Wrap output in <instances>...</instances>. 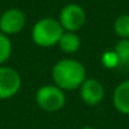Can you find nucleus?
<instances>
[{
	"label": "nucleus",
	"instance_id": "obj_1",
	"mask_svg": "<svg viewBox=\"0 0 129 129\" xmlns=\"http://www.w3.org/2000/svg\"><path fill=\"white\" fill-rule=\"evenodd\" d=\"M52 79L54 85L63 91L77 90L86 80V69L77 59L63 58L54 63Z\"/></svg>",
	"mask_w": 129,
	"mask_h": 129
},
{
	"label": "nucleus",
	"instance_id": "obj_2",
	"mask_svg": "<svg viewBox=\"0 0 129 129\" xmlns=\"http://www.w3.org/2000/svg\"><path fill=\"white\" fill-rule=\"evenodd\" d=\"M64 33L61 23L53 18L39 19L32 29V39L39 47H52L58 44L62 34Z\"/></svg>",
	"mask_w": 129,
	"mask_h": 129
},
{
	"label": "nucleus",
	"instance_id": "obj_3",
	"mask_svg": "<svg viewBox=\"0 0 129 129\" xmlns=\"http://www.w3.org/2000/svg\"><path fill=\"white\" fill-rule=\"evenodd\" d=\"M36 103L42 110L47 113H56L64 106L66 96L64 91L56 85H44L37 90Z\"/></svg>",
	"mask_w": 129,
	"mask_h": 129
},
{
	"label": "nucleus",
	"instance_id": "obj_4",
	"mask_svg": "<svg viewBox=\"0 0 129 129\" xmlns=\"http://www.w3.org/2000/svg\"><path fill=\"white\" fill-rule=\"evenodd\" d=\"M86 20L85 10L77 4H67L64 5L59 13V23L64 32L76 33L82 28Z\"/></svg>",
	"mask_w": 129,
	"mask_h": 129
},
{
	"label": "nucleus",
	"instance_id": "obj_5",
	"mask_svg": "<svg viewBox=\"0 0 129 129\" xmlns=\"http://www.w3.org/2000/svg\"><path fill=\"white\" fill-rule=\"evenodd\" d=\"M22 86V77L17 70L0 66V100L13 98Z\"/></svg>",
	"mask_w": 129,
	"mask_h": 129
},
{
	"label": "nucleus",
	"instance_id": "obj_6",
	"mask_svg": "<svg viewBox=\"0 0 129 129\" xmlns=\"http://www.w3.org/2000/svg\"><path fill=\"white\" fill-rule=\"evenodd\" d=\"M25 25V15L20 9L12 8L5 10L0 17V33L13 36L23 30Z\"/></svg>",
	"mask_w": 129,
	"mask_h": 129
},
{
	"label": "nucleus",
	"instance_id": "obj_7",
	"mask_svg": "<svg viewBox=\"0 0 129 129\" xmlns=\"http://www.w3.org/2000/svg\"><path fill=\"white\" fill-rule=\"evenodd\" d=\"M79 90L81 100L90 106L100 104L105 95L104 86L98 79H86Z\"/></svg>",
	"mask_w": 129,
	"mask_h": 129
},
{
	"label": "nucleus",
	"instance_id": "obj_8",
	"mask_svg": "<svg viewBox=\"0 0 129 129\" xmlns=\"http://www.w3.org/2000/svg\"><path fill=\"white\" fill-rule=\"evenodd\" d=\"M113 104L115 109L125 115H129V80L120 82L113 94Z\"/></svg>",
	"mask_w": 129,
	"mask_h": 129
},
{
	"label": "nucleus",
	"instance_id": "obj_9",
	"mask_svg": "<svg viewBox=\"0 0 129 129\" xmlns=\"http://www.w3.org/2000/svg\"><path fill=\"white\" fill-rule=\"evenodd\" d=\"M59 48L64 52V53H76L80 49L81 46V39L77 36V33L74 32H64L58 42Z\"/></svg>",
	"mask_w": 129,
	"mask_h": 129
},
{
	"label": "nucleus",
	"instance_id": "obj_10",
	"mask_svg": "<svg viewBox=\"0 0 129 129\" xmlns=\"http://www.w3.org/2000/svg\"><path fill=\"white\" fill-rule=\"evenodd\" d=\"M114 52L119 59L120 67L129 66V39H120L115 44Z\"/></svg>",
	"mask_w": 129,
	"mask_h": 129
},
{
	"label": "nucleus",
	"instance_id": "obj_11",
	"mask_svg": "<svg viewBox=\"0 0 129 129\" xmlns=\"http://www.w3.org/2000/svg\"><path fill=\"white\" fill-rule=\"evenodd\" d=\"M114 30L121 39H129V14H121L115 19Z\"/></svg>",
	"mask_w": 129,
	"mask_h": 129
},
{
	"label": "nucleus",
	"instance_id": "obj_12",
	"mask_svg": "<svg viewBox=\"0 0 129 129\" xmlns=\"http://www.w3.org/2000/svg\"><path fill=\"white\" fill-rule=\"evenodd\" d=\"M12 42L8 36L0 33V66L5 63L12 54Z\"/></svg>",
	"mask_w": 129,
	"mask_h": 129
},
{
	"label": "nucleus",
	"instance_id": "obj_13",
	"mask_svg": "<svg viewBox=\"0 0 129 129\" xmlns=\"http://www.w3.org/2000/svg\"><path fill=\"white\" fill-rule=\"evenodd\" d=\"M101 61H103V64L108 69H115L119 66V59L115 54L114 51H108L105 52L103 56H101Z\"/></svg>",
	"mask_w": 129,
	"mask_h": 129
},
{
	"label": "nucleus",
	"instance_id": "obj_14",
	"mask_svg": "<svg viewBox=\"0 0 129 129\" xmlns=\"http://www.w3.org/2000/svg\"><path fill=\"white\" fill-rule=\"evenodd\" d=\"M81 129H94L92 126H84V128H81Z\"/></svg>",
	"mask_w": 129,
	"mask_h": 129
}]
</instances>
